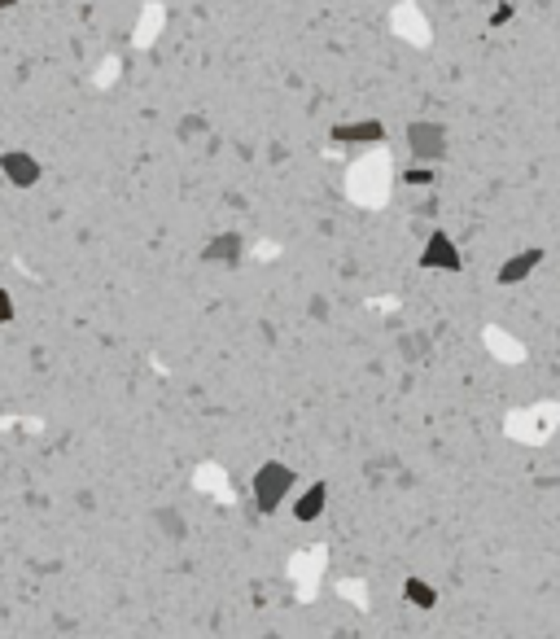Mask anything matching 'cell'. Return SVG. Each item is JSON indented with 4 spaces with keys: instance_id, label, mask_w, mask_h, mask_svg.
I'll use <instances>...</instances> for the list:
<instances>
[{
    "instance_id": "6da1fadb",
    "label": "cell",
    "mask_w": 560,
    "mask_h": 639,
    "mask_svg": "<svg viewBox=\"0 0 560 639\" xmlns=\"http://www.w3.org/2000/svg\"><path fill=\"white\" fill-rule=\"evenodd\" d=\"M250 491H254L259 513L271 516V513H280V504H285V499H293V491H298V473H293L290 465H280V460H268V465L254 468Z\"/></svg>"
},
{
    "instance_id": "7a4b0ae2",
    "label": "cell",
    "mask_w": 560,
    "mask_h": 639,
    "mask_svg": "<svg viewBox=\"0 0 560 639\" xmlns=\"http://www.w3.org/2000/svg\"><path fill=\"white\" fill-rule=\"evenodd\" d=\"M408 149L416 162H442L447 158V127L434 119H416L408 123Z\"/></svg>"
},
{
    "instance_id": "3957f363",
    "label": "cell",
    "mask_w": 560,
    "mask_h": 639,
    "mask_svg": "<svg viewBox=\"0 0 560 639\" xmlns=\"http://www.w3.org/2000/svg\"><path fill=\"white\" fill-rule=\"evenodd\" d=\"M40 175H44V167H40V158L31 149H5L0 153V180L9 189H35Z\"/></svg>"
},
{
    "instance_id": "277c9868",
    "label": "cell",
    "mask_w": 560,
    "mask_h": 639,
    "mask_svg": "<svg viewBox=\"0 0 560 639\" xmlns=\"http://www.w3.org/2000/svg\"><path fill=\"white\" fill-rule=\"evenodd\" d=\"M420 268L425 271H460L464 268V259H460V250H456V241H451V232H442V228L429 232V241H425V250H420Z\"/></svg>"
},
{
    "instance_id": "5b68a950",
    "label": "cell",
    "mask_w": 560,
    "mask_h": 639,
    "mask_svg": "<svg viewBox=\"0 0 560 639\" xmlns=\"http://www.w3.org/2000/svg\"><path fill=\"white\" fill-rule=\"evenodd\" d=\"M560 420V408H535V412H516L512 417V438H530V443H543L552 434V425Z\"/></svg>"
},
{
    "instance_id": "8992f818",
    "label": "cell",
    "mask_w": 560,
    "mask_h": 639,
    "mask_svg": "<svg viewBox=\"0 0 560 639\" xmlns=\"http://www.w3.org/2000/svg\"><path fill=\"white\" fill-rule=\"evenodd\" d=\"M324 508H329V487L324 482H311V487L293 491V499H290L293 521H302V526H311L316 516H324Z\"/></svg>"
},
{
    "instance_id": "52a82bcc",
    "label": "cell",
    "mask_w": 560,
    "mask_h": 639,
    "mask_svg": "<svg viewBox=\"0 0 560 639\" xmlns=\"http://www.w3.org/2000/svg\"><path fill=\"white\" fill-rule=\"evenodd\" d=\"M333 141L341 145H386V123L381 119H355V123H338Z\"/></svg>"
},
{
    "instance_id": "ba28073f",
    "label": "cell",
    "mask_w": 560,
    "mask_h": 639,
    "mask_svg": "<svg viewBox=\"0 0 560 639\" xmlns=\"http://www.w3.org/2000/svg\"><path fill=\"white\" fill-rule=\"evenodd\" d=\"M241 254H245V237L241 232H215L211 241H206V250H201V259L206 263H241Z\"/></svg>"
},
{
    "instance_id": "9c48e42d",
    "label": "cell",
    "mask_w": 560,
    "mask_h": 639,
    "mask_svg": "<svg viewBox=\"0 0 560 639\" xmlns=\"http://www.w3.org/2000/svg\"><path fill=\"white\" fill-rule=\"evenodd\" d=\"M543 263V250H521V254H512V259H504V268H499V285H516V280H526L530 271Z\"/></svg>"
},
{
    "instance_id": "30bf717a",
    "label": "cell",
    "mask_w": 560,
    "mask_h": 639,
    "mask_svg": "<svg viewBox=\"0 0 560 639\" xmlns=\"http://www.w3.org/2000/svg\"><path fill=\"white\" fill-rule=\"evenodd\" d=\"M403 600L412 609H434L438 605V591H434V583H425V578H408L403 583Z\"/></svg>"
},
{
    "instance_id": "8fae6325",
    "label": "cell",
    "mask_w": 560,
    "mask_h": 639,
    "mask_svg": "<svg viewBox=\"0 0 560 639\" xmlns=\"http://www.w3.org/2000/svg\"><path fill=\"white\" fill-rule=\"evenodd\" d=\"M486 346H495L499 350V359H508V364H516V359H526V350L512 342V338H504L499 329H486Z\"/></svg>"
},
{
    "instance_id": "7c38bea8",
    "label": "cell",
    "mask_w": 560,
    "mask_h": 639,
    "mask_svg": "<svg viewBox=\"0 0 560 639\" xmlns=\"http://www.w3.org/2000/svg\"><path fill=\"white\" fill-rule=\"evenodd\" d=\"M175 132H180V141H197V136H206V132H211V123H206L201 114H184Z\"/></svg>"
},
{
    "instance_id": "4fadbf2b",
    "label": "cell",
    "mask_w": 560,
    "mask_h": 639,
    "mask_svg": "<svg viewBox=\"0 0 560 639\" xmlns=\"http://www.w3.org/2000/svg\"><path fill=\"white\" fill-rule=\"evenodd\" d=\"M14 320H18V302H14V294L0 285V329H5V324H14Z\"/></svg>"
},
{
    "instance_id": "5bb4252c",
    "label": "cell",
    "mask_w": 560,
    "mask_h": 639,
    "mask_svg": "<svg viewBox=\"0 0 560 639\" xmlns=\"http://www.w3.org/2000/svg\"><path fill=\"white\" fill-rule=\"evenodd\" d=\"M158 526H167V530H162V535H180V530H184V516L180 513H171V508H158Z\"/></svg>"
},
{
    "instance_id": "9a60e30c",
    "label": "cell",
    "mask_w": 560,
    "mask_h": 639,
    "mask_svg": "<svg viewBox=\"0 0 560 639\" xmlns=\"http://www.w3.org/2000/svg\"><path fill=\"white\" fill-rule=\"evenodd\" d=\"M403 180H408V184H416V189H425V184H434V172H429V167L420 162V167H412V172L403 175Z\"/></svg>"
},
{
    "instance_id": "2e32d148",
    "label": "cell",
    "mask_w": 560,
    "mask_h": 639,
    "mask_svg": "<svg viewBox=\"0 0 560 639\" xmlns=\"http://www.w3.org/2000/svg\"><path fill=\"white\" fill-rule=\"evenodd\" d=\"M508 18H512V5H499V9H495V18H490V23H495V26H504V23H508Z\"/></svg>"
},
{
    "instance_id": "e0dca14e",
    "label": "cell",
    "mask_w": 560,
    "mask_h": 639,
    "mask_svg": "<svg viewBox=\"0 0 560 639\" xmlns=\"http://www.w3.org/2000/svg\"><path fill=\"white\" fill-rule=\"evenodd\" d=\"M14 5H18V0H0V14H9V9H14Z\"/></svg>"
},
{
    "instance_id": "ac0fdd59",
    "label": "cell",
    "mask_w": 560,
    "mask_h": 639,
    "mask_svg": "<svg viewBox=\"0 0 560 639\" xmlns=\"http://www.w3.org/2000/svg\"><path fill=\"white\" fill-rule=\"evenodd\" d=\"M0 184H5V180H0Z\"/></svg>"
}]
</instances>
